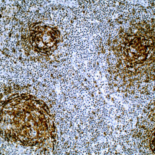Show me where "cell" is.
Listing matches in <instances>:
<instances>
[{"mask_svg":"<svg viewBox=\"0 0 155 155\" xmlns=\"http://www.w3.org/2000/svg\"><path fill=\"white\" fill-rule=\"evenodd\" d=\"M31 43L34 48L43 52L53 50L59 41V33L52 28L42 26L31 32Z\"/></svg>","mask_w":155,"mask_h":155,"instance_id":"cell-1","label":"cell"}]
</instances>
